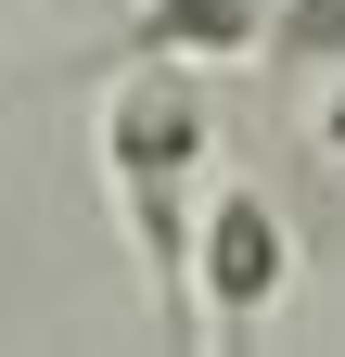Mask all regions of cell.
Listing matches in <instances>:
<instances>
[{"instance_id": "obj_1", "label": "cell", "mask_w": 345, "mask_h": 357, "mask_svg": "<svg viewBox=\"0 0 345 357\" xmlns=\"http://www.w3.org/2000/svg\"><path fill=\"white\" fill-rule=\"evenodd\" d=\"M205 178H218L205 64H128L115 102H103V192H115V230H128V255H141V281H154V332L166 344H205V306H192Z\"/></svg>"}, {"instance_id": "obj_4", "label": "cell", "mask_w": 345, "mask_h": 357, "mask_svg": "<svg viewBox=\"0 0 345 357\" xmlns=\"http://www.w3.org/2000/svg\"><path fill=\"white\" fill-rule=\"evenodd\" d=\"M332 52H345V0H281L269 64H294V77H307V64H332Z\"/></svg>"}, {"instance_id": "obj_3", "label": "cell", "mask_w": 345, "mask_h": 357, "mask_svg": "<svg viewBox=\"0 0 345 357\" xmlns=\"http://www.w3.org/2000/svg\"><path fill=\"white\" fill-rule=\"evenodd\" d=\"M281 0H141L128 13V64H256Z\"/></svg>"}, {"instance_id": "obj_5", "label": "cell", "mask_w": 345, "mask_h": 357, "mask_svg": "<svg viewBox=\"0 0 345 357\" xmlns=\"http://www.w3.org/2000/svg\"><path fill=\"white\" fill-rule=\"evenodd\" d=\"M307 141H320V153H332V166H345V52H332V64H320V115H307Z\"/></svg>"}, {"instance_id": "obj_2", "label": "cell", "mask_w": 345, "mask_h": 357, "mask_svg": "<svg viewBox=\"0 0 345 357\" xmlns=\"http://www.w3.org/2000/svg\"><path fill=\"white\" fill-rule=\"evenodd\" d=\"M192 294H205V319H218V332H256V319L294 294V217H281V192H256V178H205Z\"/></svg>"}]
</instances>
